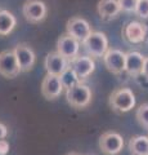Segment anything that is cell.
<instances>
[{
	"instance_id": "6da1fadb",
	"label": "cell",
	"mask_w": 148,
	"mask_h": 155,
	"mask_svg": "<svg viewBox=\"0 0 148 155\" xmlns=\"http://www.w3.org/2000/svg\"><path fill=\"white\" fill-rule=\"evenodd\" d=\"M108 105L112 111L117 114L128 113L135 106V94L130 88H118L113 91L109 96Z\"/></svg>"
},
{
	"instance_id": "7a4b0ae2",
	"label": "cell",
	"mask_w": 148,
	"mask_h": 155,
	"mask_svg": "<svg viewBox=\"0 0 148 155\" xmlns=\"http://www.w3.org/2000/svg\"><path fill=\"white\" fill-rule=\"evenodd\" d=\"M81 44L88 56L93 58H103L104 53L108 51V39L106 34L101 31H93Z\"/></svg>"
},
{
	"instance_id": "3957f363",
	"label": "cell",
	"mask_w": 148,
	"mask_h": 155,
	"mask_svg": "<svg viewBox=\"0 0 148 155\" xmlns=\"http://www.w3.org/2000/svg\"><path fill=\"white\" fill-rule=\"evenodd\" d=\"M92 89L84 83H79L66 89V100L74 109H84L92 101Z\"/></svg>"
},
{
	"instance_id": "277c9868",
	"label": "cell",
	"mask_w": 148,
	"mask_h": 155,
	"mask_svg": "<svg viewBox=\"0 0 148 155\" xmlns=\"http://www.w3.org/2000/svg\"><path fill=\"white\" fill-rule=\"evenodd\" d=\"M103 64L109 72L115 75H121L122 72H125L126 53H124L120 49L108 48V51L103 56Z\"/></svg>"
},
{
	"instance_id": "5b68a950",
	"label": "cell",
	"mask_w": 148,
	"mask_h": 155,
	"mask_svg": "<svg viewBox=\"0 0 148 155\" xmlns=\"http://www.w3.org/2000/svg\"><path fill=\"white\" fill-rule=\"evenodd\" d=\"M20 72H22V70L14 51L0 52V75L7 79H13L20 75Z\"/></svg>"
},
{
	"instance_id": "8992f818",
	"label": "cell",
	"mask_w": 148,
	"mask_h": 155,
	"mask_svg": "<svg viewBox=\"0 0 148 155\" xmlns=\"http://www.w3.org/2000/svg\"><path fill=\"white\" fill-rule=\"evenodd\" d=\"M124 147V138L117 132H104L99 137V149L104 155H117Z\"/></svg>"
},
{
	"instance_id": "52a82bcc",
	"label": "cell",
	"mask_w": 148,
	"mask_h": 155,
	"mask_svg": "<svg viewBox=\"0 0 148 155\" xmlns=\"http://www.w3.org/2000/svg\"><path fill=\"white\" fill-rule=\"evenodd\" d=\"M23 16L30 23H40L46 17V5L41 0H27L22 8Z\"/></svg>"
},
{
	"instance_id": "ba28073f",
	"label": "cell",
	"mask_w": 148,
	"mask_h": 155,
	"mask_svg": "<svg viewBox=\"0 0 148 155\" xmlns=\"http://www.w3.org/2000/svg\"><path fill=\"white\" fill-rule=\"evenodd\" d=\"M80 43L76 38H74L70 34H65L62 35L58 40H57V52L62 54L68 61H72L74 58L79 56L80 52Z\"/></svg>"
},
{
	"instance_id": "9c48e42d",
	"label": "cell",
	"mask_w": 148,
	"mask_h": 155,
	"mask_svg": "<svg viewBox=\"0 0 148 155\" xmlns=\"http://www.w3.org/2000/svg\"><path fill=\"white\" fill-rule=\"evenodd\" d=\"M63 91V84H62L61 76L46 74L41 81V94L45 100L53 101L58 98Z\"/></svg>"
},
{
	"instance_id": "30bf717a",
	"label": "cell",
	"mask_w": 148,
	"mask_h": 155,
	"mask_svg": "<svg viewBox=\"0 0 148 155\" xmlns=\"http://www.w3.org/2000/svg\"><path fill=\"white\" fill-rule=\"evenodd\" d=\"M147 26L138 21H131L126 23L122 28V38L129 44H140L146 40Z\"/></svg>"
},
{
	"instance_id": "8fae6325",
	"label": "cell",
	"mask_w": 148,
	"mask_h": 155,
	"mask_svg": "<svg viewBox=\"0 0 148 155\" xmlns=\"http://www.w3.org/2000/svg\"><path fill=\"white\" fill-rule=\"evenodd\" d=\"M66 31L81 43L93 32L89 22L87 19L80 18V17H72L71 19H68L67 25H66Z\"/></svg>"
},
{
	"instance_id": "7c38bea8",
	"label": "cell",
	"mask_w": 148,
	"mask_h": 155,
	"mask_svg": "<svg viewBox=\"0 0 148 155\" xmlns=\"http://www.w3.org/2000/svg\"><path fill=\"white\" fill-rule=\"evenodd\" d=\"M70 66L75 70L81 81L88 79L95 70V62L90 56H77L72 61H70Z\"/></svg>"
},
{
	"instance_id": "4fadbf2b",
	"label": "cell",
	"mask_w": 148,
	"mask_h": 155,
	"mask_svg": "<svg viewBox=\"0 0 148 155\" xmlns=\"http://www.w3.org/2000/svg\"><path fill=\"white\" fill-rule=\"evenodd\" d=\"M44 65L48 74L61 76L66 71V69L70 66V61L62 54H59L58 52H50L45 57Z\"/></svg>"
},
{
	"instance_id": "5bb4252c",
	"label": "cell",
	"mask_w": 148,
	"mask_h": 155,
	"mask_svg": "<svg viewBox=\"0 0 148 155\" xmlns=\"http://www.w3.org/2000/svg\"><path fill=\"white\" fill-rule=\"evenodd\" d=\"M14 53H16V57L18 60V64L22 72H28L35 65V52L32 51V48L27 44H18L14 48Z\"/></svg>"
},
{
	"instance_id": "9a60e30c",
	"label": "cell",
	"mask_w": 148,
	"mask_h": 155,
	"mask_svg": "<svg viewBox=\"0 0 148 155\" xmlns=\"http://www.w3.org/2000/svg\"><path fill=\"white\" fill-rule=\"evenodd\" d=\"M144 56L140 54L139 52H128L126 53V66L125 72L128 75L135 78L138 75H142L143 66H144Z\"/></svg>"
},
{
	"instance_id": "2e32d148",
	"label": "cell",
	"mask_w": 148,
	"mask_h": 155,
	"mask_svg": "<svg viewBox=\"0 0 148 155\" xmlns=\"http://www.w3.org/2000/svg\"><path fill=\"white\" fill-rule=\"evenodd\" d=\"M97 11L102 19L109 21L118 16V13L121 12V7L118 4V0H101L98 3Z\"/></svg>"
},
{
	"instance_id": "e0dca14e",
	"label": "cell",
	"mask_w": 148,
	"mask_h": 155,
	"mask_svg": "<svg viewBox=\"0 0 148 155\" xmlns=\"http://www.w3.org/2000/svg\"><path fill=\"white\" fill-rule=\"evenodd\" d=\"M17 25V19L7 9H0V36L9 35Z\"/></svg>"
},
{
	"instance_id": "ac0fdd59",
	"label": "cell",
	"mask_w": 148,
	"mask_h": 155,
	"mask_svg": "<svg viewBox=\"0 0 148 155\" xmlns=\"http://www.w3.org/2000/svg\"><path fill=\"white\" fill-rule=\"evenodd\" d=\"M129 150L133 155H148V137L134 136L129 141Z\"/></svg>"
},
{
	"instance_id": "d6986e66",
	"label": "cell",
	"mask_w": 148,
	"mask_h": 155,
	"mask_svg": "<svg viewBox=\"0 0 148 155\" xmlns=\"http://www.w3.org/2000/svg\"><path fill=\"white\" fill-rule=\"evenodd\" d=\"M61 80H62V84H63V88H66V89H68L79 83H83L71 66H68L67 69H66V71L61 75Z\"/></svg>"
},
{
	"instance_id": "ffe728a7",
	"label": "cell",
	"mask_w": 148,
	"mask_h": 155,
	"mask_svg": "<svg viewBox=\"0 0 148 155\" xmlns=\"http://www.w3.org/2000/svg\"><path fill=\"white\" fill-rule=\"evenodd\" d=\"M135 118L143 128L148 129V104L140 105L135 113Z\"/></svg>"
},
{
	"instance_id": "44dd1931",
	"label": "cell",
	"mask_w": 148,
	"mask_h": 155,
	"mask_svg": "<svg viewBox=\"0 0 148 155\" xmlns=\"http://www.w3.org/2000/svg\"><path fill=\"white\" fill-rule=\"evenodd\" d=\"M118 4H120L122 12H126V13H135L138 0H118Z\"/></svg>"
},
{
	"instance_id": "7402d4cb",
	"label": "cell",
	"mask_w": 148,
	"mask_h": 155,
	"mask_svg": "<svg viewBox=\"0 0 148 155\" xmlns=\"http://www.w3.org/2000/svg\"><path fill=\"white\" fill-rule=\"evenodd\" d=\"M135 14L143 19L148 18V0H138Z\"/></svg>"
},
{
	"instance_id": "603a6c76",
	"label": "cell",
	"mask_w": 148,
	"mask_h": 155,
	"mask_svg": "<svg viewBox=\"0 0 148 155\" xmlns=\"http://www.w3.org/2000/svg\"><path fill=\"white\" fill-rule=\"evenodd\" d=\"M9 151V143L7 140H0V155H7Z\"/></svg>"
},
{
	"instance_id": "cb8c5ba5",
	"label": "cell",
	"mask_w": 148,
	"mask_h": 155,
	"mask_svg": "<svg viewBox=\"0 0 148 155\" xmlns=\"http://www.w3.org/2000/svg\"><path fill=\"white\" fill-rule=\"evenodd\" d=\"M7 136H8V128H7V125L3 124V123H0V140L5 138Z\"/></svg>"
},
{
	"instance_id": "d4e9b609",
	"label": "cell",
	"mask_w": 148,
	"mask_h": 155,
	"mask_svg": "<svg viewBox=\"0 0 148 155\" xmlns=\"http://www.w3.org/2000/svg\"><path fill=\"white\" fill-rule=\"evenodd\" d=\"M142 75H144L146 78H148V57L144 58V66H143Z\"/></svg>"
},
{
	"instance_id": "484cf974",
	"label": "cell",
	"mask_w": 148,
	"mask_h": 155,
	"mask_svg": "<svg viewBox=\"0 0 148 155\" xmlns=\"http://www.w3.org/2000/svg\"><path fill=\"white\" fill-rule=\"evenodd\" d=\"M67 155H80V154H77V153H68Z\"/></svg>"
},
{
	"instance_id": "4316f807",
	"label": "cell",
	"mask_w": 148,
	"mask_h": 155,
	"mask_svg": "<svg viewBox=\"0 0 148 155\" xmlns=\"http://www.w3.org/2000/svg\"><path fill=\"white\" fill-rule=\"evenodd\" d=\"M87 155H95V154H87Z\"/></svg>"
}]
</instances>
